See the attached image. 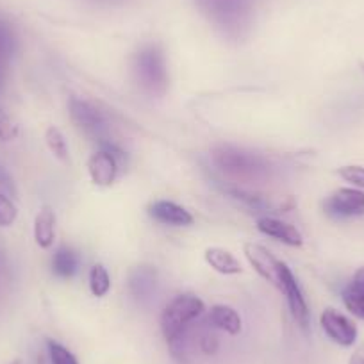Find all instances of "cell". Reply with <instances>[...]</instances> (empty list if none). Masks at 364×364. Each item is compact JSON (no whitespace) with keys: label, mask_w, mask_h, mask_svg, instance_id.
<instances>
[{"label":"cell","mask_w":364,"mask_h":364,"mask_svg":"<svg viewBox=\"0 0 364 364\" xmlns=\"http://www.w3.org/2000/svg\"><path fill=\"white\" fill-rule=\"evenodd\" d=\"M195 4L220 31L240 36L250 27L255 0H195Z\"/></svg>","instance_id":"obj_1"},{"label":"cell","mask_w":364,"mask_h":364,"mask_svg":"<svg viewBox=\"0 0 364 364\" xmlns=\"http://www.w3.org/2000/svg\"><path fill=\"white\" fill-rule=\"evenodd\" d=\"M205 306L202 299L193 293L177 295L161 313V332L170 346L181 341L186 336L188 328L197 318L202 316Z\"/></svg>","instance_id":"obj_2"},{"label":"cell","mask_w":364,"mask_h":364,"mask_svg":"<svg viewBox=\"0 0 364 364\" xmlns=\"http://www.w3.org/2000/svg\"><path fill=\"white\" fill-rule=\"evenodd\" d=\"M213 161L223 173L234 178H262L269 173L266 157L232 145H220L213 150Z\"/></svg>","instance_id":"obj_3"},{"label":"cell","mask_w":364,"mask_h":364,"mask_svg":"<svg viewBox=\"0 0 364 364\" xmlns=\"http://www.w3.org/2000/svg\"><path fill=\"white\" fill-rule=\"evenodd\" d=\"M134 75L143 91L150 95H164L168 90V66L159 45H145L132 61Z\"/></svg>","instance_id":"obj_4"},{"label":"cell","mask_w":364,"mask_h":364,"mask_svg":"<svg viewBox=\"0 0 364 364\" xmlns=\"http://www.w3.org/2000/svg\"><path fill=\"white\" fill-rule=\"evenodd\" d=\"M243 254L247 261L250 262L252 268L259 273V277H262L273 288H277L281 291L282 261H279L266 247L259 243H252V241H247L243 245Z\"/></svg>","instance_id":"obj_5"},{"label":"cell","mask_w":364,"mask_h":364,"mask_svg":"<svg viewBox=\"0 0 364 364\" xmlns=\"http://www.w3.org/2000/svg\"><path fill=\"white\" fill-rule=\"evenodd\" d=\"M323 209L332 218H355L364 215V191L357 188H339L327 197Z\"/></svg>","instance_id":"obj_6"},{"label":"cell","mask_w":364,"mask_h":364,"mask_svg":"<svg viewBox=\"0 0 364 364\" xmlns=\"http://www.w3.org/2000/svg\"><path fill=\"white\" fill-rule=\"evenodd\" d=\"M320 325L321 328H323L325 334L328 336V339H332L336 345L345 346V348L355 345L357 336H359L357 325L353 323L348 316L339 313V311L327 307V309L321 313Z\"/></svg>","instance_id":"obj_7"},{"label":"cell","mask_w":364,"mask_h":364,"mask_svg":"<svg viewBox=\"0 0 364 364\" xmlns=\"http://www.w3.org/2000/svg\"><path fill=\"white\" fill-rule=\"evenodd\" d=\"M281 291L284 293L286 300H288L289 311H291L293 318L296 323L302 328H307L309 325V307H307L306 296H304L302 289H300L299 281L293 275L291 268L286 262H282V272H281Z\"/></svg>","instance_id":"obj_8"},{"label":"cell","mask_w":364,"mask_h":364,"mask_svg":"<svg viewBox=\"0 0 364 364\" xmlns=\"http://www.w3.org/2000/svg\"><path fill=\"white\" fill-rule=\"evenodd\" d=\"M68 113L75 127H79L86 134L99 136L106 127V120H104L102 113L93 104L86 102L82 99L72 97L68 102Z\"/></svg>","instance_id":"obj_9"},{"label":"cell","mask_w":364,"mask_h":364,"mask_svg":"<svg viewBox=\"0 0 364 364\" xmlns=\"http://www.w3.org/2000/svg\"><path fill=\"white\" fill-rule=\"evenodd\" d=\"M87 173L95 186L109 188L118 175V157L107 149L97 150L87 159Z\"/></svg>","instance_id":"obj_10"},{"label":"cell","mask_w":364,"mask_h":364,"mask_svg":"<svg viewBox=\"0 0 364 364\" xmlns=\"http://www.w3.org/2000/svg\"><path fill=\"white\" fill-rule=\"evenodd\" d=\"M149 215L152 216L156 222L164 223V225L173 227H188L193 225L195 218L188 209L182 205L175 204L171 200H156L149 205Z\"/></svg>","instance_id":"obj_11"},{"label":"cell","mask_w":364,"mask_h":364,"mask_svg":"<svg viewBox=\"0 0 364 364\" xmlns=\"http://www.w3.org/2000/svg\"><path fill=\"white\" fill-rule=\"evenodd\" d=\"M257 229L264 236L282 241V243L289 245V247H302L304 243L302 234H300V230L296 227H293L288 222H282V220L272 218V216H262V218H259Z\"/></svg>","instance_id":"obj_12"},{"label":"cell","mask_w":364,"mask_h":364,"mask_svg":"<svg viewBox=\"0 0 364 364\" xmlns=\"http://www.w3.org/2000/svg\"><path fill=\"white\" fill-rule=\"evenodd\" d=\"M204 257H205V262H208L215 272L222 273V275H237V273L243 272L240 259H237L232 252L227 250V248H222V247L205 248Z\"/></svg>","instance_id":"obj_13"},{"label":"cell","mask_w":364,"mask_h":364,"mask_svg":"<svg viewBox=\"0 0 364 364\" xmlns=\"http://www.w3.org/2000/svg\"><path fill=\"white\" fill-rule=\"evenodd\" d=\"M209 321H211L213 327L222 332H227L229 336H237L241 332V328H243V321H241V316L237 314V311L230 306H223V304L211 307V311H209Z\"/></svg>","instance_id":"obj_14"},{"label":"cell","mask_w":364,"mask_h":364,"mask_svg":"<svg viewBox=\"0 0 364 364\" xmlns=\"http://www.w3.org/2000/svg\"><path fill=\"white\" fill-rule=\"evenodd\" d=\"M343 304L359 320H364V266L353 275L352 282L343 289Z\"/></svg>","instance_id":"obj_15"},{"label":"cell","mask_w":364,"mask_h":364,"mask_svg":"<svg viewBox=\"0 0 364 364\" xmlns=\"http://www.w3.org/2000/svg\"><path fill=\"white\" fill-rule=\"evenodd\" d=\"M157 284V273L152 266H138L129 275V289L136 299H149Z\"/></svg>","instance_id":"obj_16"},{"label":"cell","mask_w":364,"mask_h":364,"mask_svg":"<svg viewBox=\"0 0 364 364\" xmlns=\"http://www.w3.org/2000/svg\"><path fill=\"white\" fill-rule=\"evenodd\" d=\"M55 240V213L43 208L34 218V241L40 248H50Z\"/></svg>","instance_id":"obj_17"},{"label":"cell","mask_w":364,"mask_h":364,"mask_svg":"<svg viewBox=\"0 0 364 364\" xmlns=\"http://www.w3.org/2000/svg\"><path fill=\"white\" fill-rule=\"evenodd\" d=\"M79 268V255L68 247H59L52 257V269L58 277L72 279Z\"/></svg>","instance_id":"obj_18"},{"label":"cell","mask_w":364,"mask_h":364,"mask_svg":"<svg viewBox=\"0 0 364 364\" xmlns=\"http://www.w3.org/2000/svg\"><path fill=\"white\" fill-rule=\"evenodd\" d=\"M45 143H47L48 150L54 154L55 159H59L61 163H70V149L61 129L55 127V125L47 127V131H45Z\"/></svg>","instance_id":"obj_19"},{"label":"cell","mask_w":364,"mask_h":364,"mask_svg":"<svg viewBox=\"0 0 364 364\" xmlns=\"http://www.w3.org/2000/svg\"><path fill=\"white\" fill-rule=\"evenodd\" d=\"M90 291L93 293V296H106L111 289V277L109 273H107L106 266L97 262V264L91 266L90 269Z\"/></svg>","instance_id":"obj_20"},{"label":"cell","mask_w":364,"mask_h":364,"mask_svg":"<svg viewBox=\"0 0 364 364\" xmlns=\"http://www.w3.org/2000/svg\"><path fill=\"white\" fill-rule=\"evenodd\" d=\"M16 50V34L11 23L0 16V63H6L11 59Z\"/></svg>","instance_id":"obj_21"},{"label":"cell","mask_w":364,"mask_h":364,"mask_svg":"<svg viewBox=\"0 0 364 364\" xmlns=\"http://www.w3.org/2000/svg\"><path fill=\"white\" fill-rule=\"evenodd\" d=\"M47 348H48V355H50L52 364H79L77 357L73 355L66 346H63L61 343L48 339Z\"/></svg>","instance_id":"obj_22"},{"label":"cell","mask_w":364,"mask_h":364,"mask_svg":"<svg viewBox=\"0 0 364 364\" xmlns=\"http://www.w3.org/2000/svg\"><path fill=\"white\" fill-rule=\"evenodd\" d=\"M18 218V209H16L15 202L8 197V195L0 193V227L8 229Z\"/></svg>","instance_id":"obj_23"},{"label":"cell","mask_w":364,"mask_h":364,"mask_svg":"<svg viewBox=\"0 0 364 364\" xmlns=\"http://www.w3.org/2000/svg\"><path fill=\"white\" fill-rule=\"evenodd\" d=\"M18 136V125L11 114L0 106V141H13Z\"/></svg>","instance_id":"obj_24"},{"label":"cell","mask_w":364,"mask_h":364,"mask_svg":"<svg viewBox=\"0 0 364 364\" xmlns=\"http://www.w3.org/2000/svg\"><path fill=\"white\" fill-rule=\"evenodd\" d=\"M339 177L343 181L350 182L353 186L364 190V166H357V164H348V166H341L338 170Z\"/></svg>","instance_id":"obj_25"},{"label":"cell","mask_w":364,"mask_h":364,"mask_svg":"<svg viewBox=\"0 0 364 364\" xmlns=\"http://www.w3.org/2000/svg\"><path fill=\"white\" fill-rule=\"evenodd\" d=\"M198 346H200V350L205 355H213V353H216V350H218V338H216L213 332H205V334H202Z\"/></svg>","instance_id":"obj_26"},{"label":"cell","mask_w":364,"mask_h":364,"mask_svg":"<svg viewBox=\"0 0 364 364\" xmlns=\"http://www.w3.org/2000/svg\"><path fill=\"white\" fill-rule=\"evenodd\" d=\"M348 364H364V345L359 346V348L353 352V355L350 357Z\"/></svg>","instance_id":"obj_27"},{"label":"cell","mask_w":364,"mask_h":364,"mask_svg":"<svg viewBox=\"0 0 364 364\" xmlns=\"http://www.w3.org/2000/svg\"><path fill=\"white\" fill-rule=\"evenodd\" d=\"M86 2H91V4H100V6H117L124 4L127 0H86Z\"/></svg>","instance_id":"obj_28"},{"label":"cell","mask_w":364,"mask_h":364,"mask_svg":"<svg viewBox=\"0 0 364 364\" xmlns=\"http://www.w3.org/2000/svg\"><path fill=\"white\" fill-rule=\"evenodd\" d=\"M9 364H22V360H18V359H15V360H11V363Z\"/></svg>","instance_id":"obj_29"},{"label":"cell","mask_w":364,"mask_h":364,"mask_svg":"<svg viewBox=\"0 0 364 364\" xmlns=\"http://www.w3.org/2000/svg\"><path fill=\"white\" fill-rule=\"evenodd\" d=\"M360 68H363V70H364V61H363V63H360Z\"/></svg>","instance_id":"obj_30"}]
</instances>
